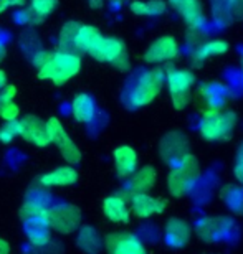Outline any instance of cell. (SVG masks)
<instances>
[{"label":"cell","instance_id":"1","mask_svg":"<svg viewBox=\"0 0 243 254\" xmlns=\"http://www.w3.org/2000/svg\"><path fill=\"white\" fill-rule=\"evenodd\" d=\"M81 69L80 55L65 52H50L48 60L38 68L40 79H50L55 84L62 86L73 79Z\"/></svg>","mask_w":243,"mask_h":254},{"label":"cell","instance_id":"2","mask_svg":"<svg viewBox=\"0 0 243 254\" xmlns=\"http://www.w3.org/2000/svg\"><path fill=\"white\" fill-rule=\"evenodd\" d=\"M164 71L159 68L149 69L139 76L131 86L126 96V103L129 108H143V106L153 103L164 86Z\"/></svg>","mask_w":243,"mask_h":254},{"label":"cell","instance_id":"3","mask_svg":"<svg viewBox=\"0 0 243 254\" xmlns=\"http://www.w3.org/2000/svg\"><path fill=\"white\" fill-rule=\"evenodd\" d=\"M88 55L99 63H109L111 66L121 71H128L131 68V62L128 57L126 43L116 37H101Z\"/></svg>","mask_w":243,"mask_h":254},{"label":"cell","instance_id":"4","mask_svg":"<svg viewBox=\"0 0 243 254\" xmlns=\"http://www.w3.org/2000/svg\"><path fill=\"white\" fill-rule=\"evenodd\" d=\"M237 126L235 113H222L220 109H209L202 116L200 134L205 140H227L234 134Z\"/></svg>","mask_w":243,"mask_h":254},{"label":"cell","instance_id":"5","mask_svg":"<svg viewBox=\"0 0 243 254\" xmlns=\"http://www.w3.org/2000/svg\"><path fill=\"white\" fill-rule=\"evenodd\" d=\"M164 83H167V89L175 109H184L192 101V88L195 84V76L192 71L170 68L165 71Z\"/></svg>","mask_w":243,"mask_h":254},{"label":"cell","instance_id":"6","mask_svg":"<svg viewBox=\"0 0 243 254\" xmlns=\"http://www.w3.org/2000/svg\"><path fill=\"white\" fill-rule=\"evenodd\" d=\"M199 177V164L194 155H187L179 165L172 167V172L169 175V190L172 195H184L187 193L195 179Z\"/></svg>","mask_w":243,"mask_h":254},{"label":"cell","instance_id":"7","mask_svg":"<svg viewBox=\"0 0 243 254\" xmlns=\"http://www.w3.org/2000/svg\"><path fill=\"white\" fill-rule=\"evenodd\" d=\"M50 230L60 235H70L78 230L81 223V211L75 205H55L47 213Z\"/></svg>","mask_w":243,"mask_h":254},{"label":"cell","instance_id":"8","mask_svg":"<svg viewBox=\"0 0 243 254\" xmlns=\"http://www.w3.org/2000/svg\"><path fill=\"white\" fill-rule=\"evenodd\" d=\"M48 134H50V142H55L60 149V154L70 165H77L81 160V150L78 145L75 144L73 139L67 134L63 124L60 123L57 118H50L47 121Z\"/></svg>","mask_w":243,"mask_h":254},{"label":"cell","instance_id":"9","mask_svg":"<svg viewBox=\"0 0 243 254\" xmlns=\"http://www.w3.org/2000/svg\"><path fill=\"white\" fill-rule=\"evenodd\" d=\"M180 45L174 35H162V37L156 38L153 43L146 48L144 52V62L151 64H161L169 63L179 57Z\"/></svg>","mask_w":243,"mask_h":254},{"label":"cell","instance_id":"10","mask_svg":"<svg viewBox=\"0 0 243 254\" xmlns=\"http://www.w3.org/2000/svg\"><path fill=\"white\" fill-rule=\"evenodd\" d=\"M161 155L170 167L179 165L187 155H190L187 137L180 132H169L161 140Z\"/></svg>","mask_w":243,"mask_h":254},{"label":"cell","instance_id":"11","mask_svg":"<svg viewBox=\"0 0 243 254\" xmlns=\"http://www.w3.org/2000/svg\"><path fill=\"white\" fill-rule=\"evenodd\" d=\"M104 246L109 254H148L143 243L128 231H116L106 236Z\"/></svg>","mask_w":243,"mask_h":254},{"label":"cell","instance_id":"12","mask_svg":"<svg viewBox=\"0 0 243 254\" xmlns=\"http://www.w3.org/2000/svg\"><path fill=\"white\" fill-rule=\"evenodd\" d=\"M169 7L184 18L192 30H199L205 23L204 5L200 0H167Z\"/></svg>","mask_w":243,"mask_h":254},{"label":"cell","instance_id":"13","mask_svg":"<svg viewBox=\"0 0 243 254\" xmlns=\"http://www.w3.org/2000/svg\"><path fill=\"white\" fill-rule=\"evenodd\" d=\"M20 126H22L20 135L35 147H47L48 144H52L47 123L37 116H25L20 119Z\"/></svg>","mask_w":243,"mask_h":254},{"label":"cell","instance_id":"14","mask_svg":"<svg viewBox=\"0 0 243 254\" xmlns=\"http://www.w3.org/2000/svg\"><path fill=\"white\" fill-rule=\"evenodd\" d=\"M50 195L47 190L42 189H33L28 191L27 200H25L22 210H20V216L22 220L35 216H47L50 210Z\"/></svg>","mask_w":243,"mask_h":254},{"label":"cell","instance_id":"15","mask_svg":"<svg viewBox=\"0 0 243 254\" xmlns=\"http://www.w3.org/2000/svg\"><path fill=\"white\" fill-rule=\"evenodd\" d=\"M23 230L30 245L35 248H45L50 243V225L47 216H35L23 220Z\"/></svg>","mask_w":243,"mask_h":254},{"label":"cell","instance_id":"16","mask_svg":"<svg viewBox=\"0 0 243 254\" xmlns=\"http://www.w3.org/2000/svg\"><path fill=\"white\" fill-rule=\"evenodd\" d=\"M114 167L119 179H129L138 170V154L133 147L121 145L114 150Z\"/></svg>","mask_w":243,"mask_h":254},{"label":"cell","instance_id":"17","mask_svg":"<svg viewBox=\"0 0 243 254\" xmlns=\"http://www.w3.org/2000/svg\"><path fill=\"white\" fill-rule=\"evenodd\" d=\"M78 180V172L72 165L58 167L52 172H47L45 175L40 177V185L47 187V189H53V187H70L75 185Z\"/></svg>","mask_w":243,"mask_h":254},{"label":"cell","instance_id":"18","mask_svg":"<svg viewBox=\"0 0 243 254\" xmlns=\"http://www.w3.org/2000/svg\"><path fill=\"white\" fill-rule=\"evenodd\" d=\"M133 211L138 218H149L164 211L165 201L161 198H153L148 193H138L133 196Z\"/></svg>","mask_w":243,"mask_h":254},{"label":"cell","instance_id":"19","mask_svg":"<svg viewBox=\"0 0 243 254\" xmlns=\"http://www.w3.org/2000/svg\"><path fill=\"white\" fill-rule=\"evenodd\" d=\"M103 213L113 223H128L129 221V206L124 196L111 195L103 201Z\"/></svg>","mask_w":243,"mask_h":254},{"label":"cell","instance_id":"20","mask_svg":"<svg viewBox=\"0 0 243 254\" xmlns=\"http://www.w3.org/2000/svg\"><path fill=\"white\" fill-rule=\"evenodd\" d=\"M156 184V170L153 167H143L136 170L128 180V193L129 195H138V193H148Z\"/></svg>","mask_w":243,"mask_h":254},{"label":"cell","instance_id":"21","mask_svg":"<svg viewBox=\"0 0 243 254\" xmlns=\"http://www.w3.org/2000/svg\"><path fill=\"white\" fill-rule=\"evenodd\" d=\"M72 113L73 118L78 121V123L88 124L94 119L96 116V104L94 99L91 98L89 94L80 93L75 96V99L72 101Z\"/></svg>","mask_w":243,"mask_h":254},{"label":"cell","instance_id":"22","mask_svg":"<svg viewBox=\"0 0 243 254\" xmlns=\"http://www.w3.org/2000/svg\"><path fill=\"white\" fill-rule=\"evenodd\" d=\"M77 245L81 251L86 254H99L103 250V240H101L99 233L93 226H81L78 230Z\"/></svg>","mask_w":243,"mask_h":254},{"label":"cell","instance_id":"23","mask_svg":"<svg viewBox=\"0 0 243 254\" xmlns=\"http://www.w3.org/2000/svg\"><path fill=\"white\" fill-rule=\"evenodd\" d=\"M190 228L185 221L179 218H172L165 226V243H169L172 248H182L189 241Z\"/></svg>","mask_w":243,"mask_h":254},{"label":"cell","instance_id":"24","mask_svg":"<svg viewBox=\"0 0 243 254\" xmlns=\"http://www.w3.org/2000/svg\"><path fill=\"white\" fill-rule=\"evenodd\" d=\"M81 25L78 22H67L60 30L58 35V52H65V53H73L78 55L77 50V33L80 30Z\"/></svg>","mask_w":243,"mask_h":254},{"label":"cell","instance_id":"25","mask_svg":"<svg viewBox=\"0 0 243 254\" xmlns=\"http://www.w3.org/2000/svg\"><path fill=\"white\" fill-rule=\"evenodd\" d=\"M129 8L139 17H159L167 10V3L164 0H134Z\"/></svg>","mask_w":243,"mask_h":254},{"label":"cell","instance_id":"26","mask_svg":"<svg viewBox=\"0 0 243 254\" xmlns=\"http://www.w3.org/2000/svg\"><path fill=\"white\" fill-rule=\"evenodd\" d=\"M230 45L225 42V40L215 38V40H209V42H204L199 45V48L195 50L194 58L195 62H205L212 57H219V55H224L229 52Z\"/></svg>","mask_w":243,"mask_h":254},{"label":"cell","instance_id":"27","mask_svg":"<svg viewBox=\"0 0 243 254\" xmlns=\"http://www.w3.org/2000/svg\"><path fill=\"white\" fill-rule=\"evenodd\" d=\"M101 37H103V35H101L99 30L93 27V25H81L78 33H77L78 53H88Z\"/></svg>","mask_w":243,"mask_h":254},{"label":"cell","instance_id":"28","mask_svg":"<svg viewBox=\"0 0 243 254\" xmlns=\"http://www.w3.org/2000/svg\"><path fill=\"white\" fill-rule=\"evenodd\" d=\"M57 5H58L57 0H32L30 10L43 22V18H47L48 15L57 8Z\"/></svg>","mask_w":243,"mask_h":254},{"label":"cell","instance_id":"29","mask_svg":"<svg viewBox=\"0 0 243 254\" xmlns=\"http://www.w3.org/2000/svg\"><path fill=\"white\" fill-rule=\"evenodd\" d=\"M20 130H22L20 119L7 121V123L0 127V142H3V144H10L15 137L20 135Z\"/></svg>","mask_w":243,"mask_h":254},{"label":"cell","instance_id":"30","mask_svg":"<svg viewBox=\"0 0 243 254\" xmlns=\"http://www.w3.org/2000/svg\"><path fill=\"white\" fill-rule=\"evenodd\" d=\"M18 114H20V109H18V106L15 103L0 104V118H2V119L15 121V119H18Z\"/></svg>","mask_w":243,"mask_h":254},{"label":"cell","instance_id":"31","mask_svg":"<svg viewBox=\"0 0 243 254\" xmlns=\"http://www.w3.org/2000/svg\"><path fill=\"white\" fill-rule=\"evenodd\" d=\"M18 20V23H33V25H37V23H42V20H40L37 15H35L32 10L30 8H23V10H20V12L15 15Z\"/></svg>","mask_w":243,"mask_h":254},{"label":"cell","instance_id":"32","mask_svg":"<svg viewBox=\"0 0 243 254\" xmlns=\"http://www.w3.org/2000/svg\"><path fill=\"white\" fill-rule=\"evenodd\" d=\"M15 94H17V88L15 86H5V88L0 89V104L13 103Z\"/></svg>","mask_w":243,"mask_h":254},{"label":"cell","instance_id":"33","mask_svg":"<svg viewBox=\"0 0 243 254\" xmlns=\"http://www.w3.org/2000/svg\"><path fill=\"white\" fill-rule=\"evenodd\" d=\"M25 3H27V0H0V13L8 8L25 7Z\"/></svg>","mask_w":243,"mask_h":254},{"label":"cell","instance_id":"34","mask_svg":"<svg viewBox=\"0 0 243 254\" xmlns=\"http://www.w3.org/2000/svg\"><path fill=\"white\" fill-rule=\"evenodd\" d=\"M235 175L243 182V152H240L239 159H237V165H235Z\"/></svg>","mask_w":243,"mask_h":254},{"label":"cell","instance_id":"35","mask_svg":"<svg viewBox=\"0 0 243 254\" xmlns=\"http://www.w3.org/2000/svg\"><path fill=\"white\" fill-rule=\"evenodd\" d=\"M0 254H10V245L0 238Z\"/></svg>","mask_w":243,"mask_h":254},{"label":"cell","instance_id":"36","mask_svg":"<svg viewBox=\"0 0 243 254\" xmlns=\"http://www.w3.org/2000/svg\"><path fill=\"white\" fill-rule=\"evenodd\" d=\"M88 2H89V5L93 8H101V7H103V3H104V0H88Z\"/></svg>","mask_w":243,"mask_h":254},{"label":"cell","instance_id":"37","mask_svg":"<svg viewBox=\"0 0 243 254\" xmlns=\"http://www.w3.org/2000/svg\"><path fill=\"white\" fill-rule=\"evenodd\" d=\"M7 86V76H5V73L2 69H0V89L5 88Z\"/></svg>","mask_w":243,"mask_h":254},{"label":"cell","instance_id":"38","mask_svg":"<svg viewBox=\"0 0 243 254\" xmlns=\"http://www.w3.org/2000/svg\"><path fill=\"white\" fill-rule=\"evenodd\" d=\"M5 55H7V48H5V45L0 42V63H2V60L5 58Z\"/></svg>","mask_w":243,"mask_h":254},{"label":"cell","instance_id":"39","mask_svg":"<svg viewBox=\"0 0 243 254\" xmlns=\"http://www.w3.org/2000/svg\"><path fill=\"white\" fill-rule=\"evenodd\" d=\"M109 2H113V3H124V2H128V0H109Z\"/></svg>","mask_w":243,"mask_h":254}]
</instances>
